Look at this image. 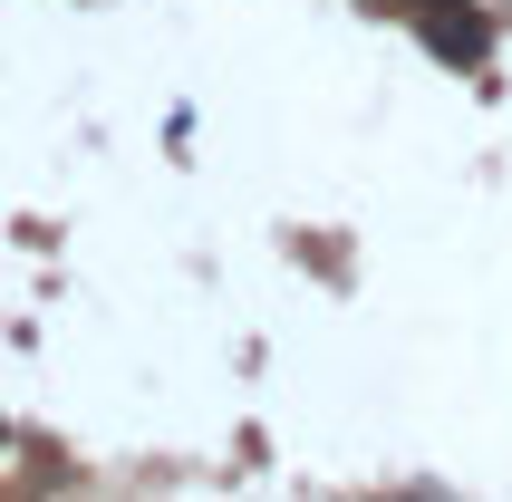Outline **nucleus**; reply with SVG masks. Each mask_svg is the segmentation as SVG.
<instances>
[{
    "instance_id": "f257e3e1",
    "label": "nucleus",
    "mask_w": 512,
    "mask_h": 502,
    "mask_svg": "<svg viewBox=\"0 0 512 502\" xmlns=\"http://www.w3.org/2000/svg\"><path fill=\"white\" fill-rule=\"evenodd\" d=\"M426 39L445 58H464V68H474V58L493 49V29H484V10H464V0H426Z\"/></svg>"
}]
</instances>
